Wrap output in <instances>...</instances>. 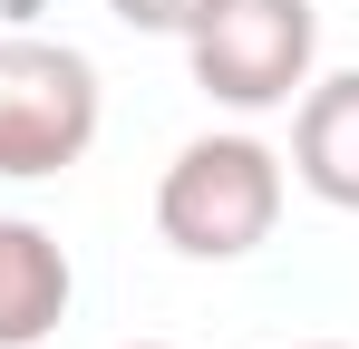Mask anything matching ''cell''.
I'll list each match as a JSON object with an SVG mask.
<instances>
[{
	"instance_id": "6da1fadb",
	"label": "cell",
	"mask_w": 359,
	"mask_h": 349,
	"mask_svg": "<svg viewBox=\"0 0 359 349\" xmlns=\"http://www.w3.org/2000/svg\"><path fill=\"white\" fill-rule=\"evenodd\" d=\"M272 224H282V156L243 126L175 146V165L156 174V233L184 262H243L272 242Z\"/></svg>"
},
{
	"instance_id": "7a4b0ae2",
	"label": "cell",
	"mask_w": 359,
	"mask_h": 349,
	"mask_svg": "<svg viewBox=\"0 0 359 349\" xmlns=\"http://www.w3.org/2000/svg\"><path fill=\"white\" fill-rule=\"evenodd\" d=\"M320 58V10L311 0H204L184 29V68L214 107L233 116H272L311 88Z\"/></svg>"
},
{
	"instance_id": "3957f363",
	"label": "cell",
	"mask_w": 359,
	"mask_h": 349,
	"mask_svg": "<svg viewBox=\"0 0 359 349\" xmlns=\"http://www.w3.org/2000/svg\"><path fill=\"white\" fill-rule=\"evenodd\" d=\"M97 58L68 49V39H0V174L10 184H39V174H68L88 146H97Z\"/></svg>"
},
{
	"instance_id": "277c9868",
	"label": "cell",
	"mask_w": 359,
	"mask_h": 349,
	"mask_svg": "<svg viewBox=\"0 0 359 349\" xmlns=\"http://www.w3.org/2000/svg\"><path fill=\"white\" fill-rule=\"evenodd\" d=\"M68 301H78V272L59 233L29 214H0V349H39L68 320Z\"/></svg>"
},
{
	"instance_id": "5b68a950",
	"label": "cell",
	"mask_w": 359,
	"mask_h": 349,
	"mask_svg": "<svg viewBox=\"0 0 359 349\" xmlns=\"http://www.w3.org/2000/svg\"><path fill=\"white\" fill-rule=\"evenodd\" d=\"M292 174L330 214H359V68L311 78L292 97Z\"/></svg>"
},
{
	"instance_id": "8992f818",
	"label": "cell",
	"mask_w": 359,
	"mask_h": 349,
	"mask_svg": "<svg viewBox=\"0 0 359 349\" xmlns=\"http://www.w3.org/2000/svg\"><path fill=\"white\" fill-rule=\"evenodd\" d=\"M107 10H117L126 29H156V39H184V29H194V10H204V0H107Z\"/></svg>"
},
{
	"instance_id": "52a82bcc",
	"label": "cell",
	"mask_w": 359,
	"mask_h": 349,
	"mask_svg": "<svg viewBox=\"0 0 359 349\" xmlns=\"http://www.w3.org/2000/svg\"><path fill=\"white\" fill-rule=\"evenodd\" d=\"M126 349H175V340H126Z\"/></svg>"
},
{
	"instance_id": "ba28073f",
	"label": "cell",
	"mask_w": 359,
	"mask_h": 349,
	"mask_svg": "<svg viewBox=\"0 0 359 349\" xmlns=\"http://www.w3.org/2000/svg\"><path fill=\"white\" fill-rule=\"evenodd\" d=\"M301 349H350V340H301Z\"/></svg>"
}]
</instances>
